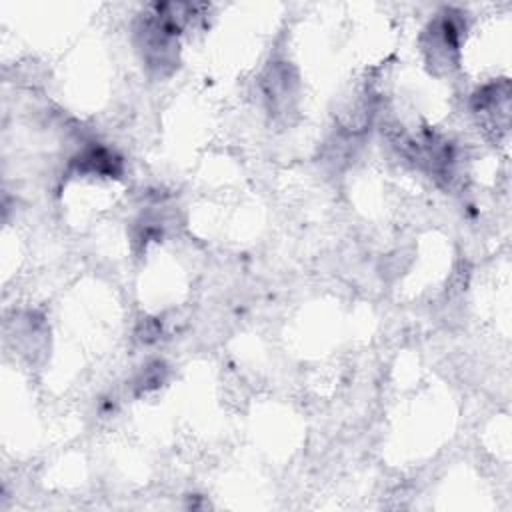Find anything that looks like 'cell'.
Returning a JSON list of instances; mask_svg holds the SVG:
<instances>
[{"instance_id": "1", "label": "cell", "mask_w": 512, "mask_h": 512, "mask_svg": "<svg viewBox=\"0 0 512 512\" xmlns=\"http://www.w3.org/2000/svg\"><path fill=\"white\" fill-rule=\"evenodd\" d=\"M460 34H462V26L450 14H444L434 24H430L424 36L426 38L424 50L428 54V62L434 68L450 70L452 66H456Z\"/></svg>"}, {"instance_id": "2", "label": "cell", "mask_w": 512, "mask_h": 512, "mask_svg": "<svg viewBox=\"0 0 512 512\" xmlns=\"http://www.w3.org/2000/svg\"><path fill=\"white\" fill-rule=\"evenodd\" d=\"M296 86H298L296 74L288 64L284 62L272 64L262 76V92L268 108L276 114L288 112L290 100H294V94H296Z\"/></svg>"}]
</instances>
